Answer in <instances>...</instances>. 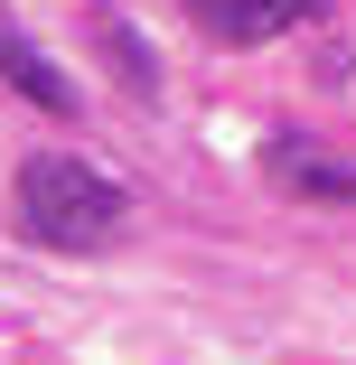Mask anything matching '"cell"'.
<instances>
[{"label": "cell", "instance_id": "7a4b0ae2", "mask_svg": "<svg viewBox=\"0 0 356 365\" xmlns=\"http://www.w3.org/2000/svg\"><path fill=\"white\" fill-rule=\"evenodd\" d=\"M263 178L281 197H310V206H356V160L328 150V140H300V131H272L263 140Z\"/></svg>", "mask_w": 356, "mask_h": 365}, {"label": "cell", "instance_id": "3957f363", "mask_svg": "<svg viewBox=\"0 0 356 365\" xmlns=\"http://www.w3.org/2000/svg\"><path fill=\"white\" fill-rule=\"evenodd\" d=\"M188 10L206 19V38H235V47H263V38H281V29H300V19H319L328 0H188Z\"/></svg>", "mask_w": 356, "mask_h": 365}, {"label": "cell", "instance_id": "5b68a950", "mask_svg": "<svg viewBox=\"0 0 356 365\" xmlns=\"http://www.w3.org/2000/svg\"><path fill=\"white\" fill-rule=\"evenodd\" d=\"M94 38H103V56H113L122 94H131V103H151V94H160V66H151V47H141V29H131L122 10H94Z\"/></svg>", "mask_w": 356, "mask_h": 365}, {"label": "cell", "instance_id": "6da1fadb", "mask_svg": "<svg viewBox=\"0 0 356 365\" xmlns=\"http://www.w3.org/2000/svg\"><path fill=\"white\" fill-rule=\"evenodd\" d=\"M19 225L47 253H113L131 235V197L103 169H85L76 150H38L19 169Z\"/></svg>", "mask_w": 356, "mask_h": 365}, {"label": "cell", "instance_id": "277c9868", "mask_svg": "<svg viewBox=\"0 0 356 365\" xmlns=\"http://www.w3.org/2000/svg\"><path fill=\"white\" fill-rule=\"evenodd\" d=\"M0 85L29 94L38 113H76V85H66L56 66H47V47H38V38H19L10 19H0Z\"/></svg>", "mask_w": 356, "mask_h": 365}]
</instances>
